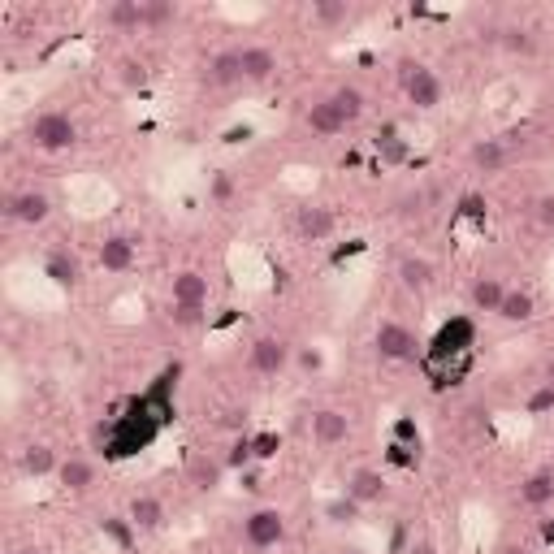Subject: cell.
<instances>
[{"label": "cell", "mask_w": 554, "mask_h": 554, "mask_svg": "<svg viewBox=\"0 0 554 554\" xmlns=\"http://www.w3.org/2000/svg\"><path fill=\"white\" fill-rule=\"evenodd\" d=\"M178 373V368H174ZM174 373H165L148 394H139L135 403L126 407L122 416L113 420L109 429V455H139V451H148V446L156 442V433H161L169 425V416H174V403H169V377Z\"/></svg>", "instance_id": "cell-1"}, {"label": "cell", "mask_w": 554, "mask_h": 554, "mask_svg": "<svg viewBox=\"0 0 554 554\" xmlns=\"http://www.w3.org/2000/svg\"><path fill=\"white\" fill-rule=\"evenodd\" d=\"M26 139H31V148H35V152L57 156V152H70L74 143H78V126H74V117H70V113L44 109V113H35V117H31V126H26Z\"/></svg>", "instance_id": "cell-2"}, {"label": "cell", "mask_w": 554, "mask_h": 554, "mask_svg": "<svg viewBox=\"0 0 554 554\" xmlns=\"http://www.w3.org/2000/svg\"><path fill=\"white\" fill-rule=\"evenodd\" d=\"M373 347H377L381 360H390V364H412V360H420V338H416V329L403 325V321H394V316L377 321V329H373Z\"/></svg>", "instance_id": "cell-3"}, {"label": "cell", "mask_w": 554, "mask_h": 554, "mask_svg": "<svg viewBox=\"0 0 554 554\" xmlns=\"http://www.w3.org/2000/svg\"><path fill=\"white\" fill-rule=\"evenodd\" d=\"M286 542V511L282 507H256L243 520V546L247 550H277Z\"/></svg>", "instance_id": "cell-4"}, {"label": "cell", "mask_w": 554, "mask_h": 554, "mask_svg": "<svg viewBox=\"0 0 554 554\" xmlns=\"http://www.w3.org/2000/svg\"><path fill=\"white\" fill-rule=\"evenodd\" d=\"M399 83H403V96L407 104H416V109H438L442 96H446V87H442V78L429 70V65H420V61H403V70H399Z\"/></svg>", "instance_id": "cell-5"}, {"label": "cell", "mask_w": 554, "mask_h": 554, "mask_svg": "<svg viewBox=\"0 0 554 554\" xmlns=\"http://www.w3.org/2000/svg\"><path fill=\"white\" fill-rule=\"evenodd\" d=\"M290 360H295V347H290L286 338H277V334L256 338V342H252V351H247V364H252V373H260V377H277V373H286Z\"/></svg>", "instance_id": "cell-6"}, {"label": "cell", "mask_w": 554, "mask_h": 554, "mask_svg": "<svg viewBox=\"0 0 554 554\" xmlns=\"http://www.w3.org/2000/svg\"><path fill=\"white\" fill-rule=\"evenodd\" d=\"M5 213H9L13 226L35 230V226H44V221L52 217V195H48V191H35V187L13 191V195H9V204H5Z\"/></svg>", "instance_id": "cell-7"}, {"label": "cell", "mask_w": 554, "mask_h": 554, "mask_svg": "<svg viewBox=\"0 0 554 554\" xmlns=\"http://www.w3.org/2000/svg\"><path fill=\"white\" fill-rule=\"evenodd\" d=\"M308 429H312V442L316 446H342V442L351 438V416L338 412V407H316L312 420H308Z\"/></svg>", "instance_id": "cell-8"}, {"label": "cell", "mask_w": 554, "mask_h": 554, "mask_svg": "<svg viewBox=\"0 0 554 554\" xmlns=\"http://www.w3.org/2000/svg\"><path fill=\"white\" fill-rule=\"evenodd\" d=\"M334 230H338V217L329 204H308L295 213V234L303 243H325Z\"/></svg>", "instance_id": "cell-9"}, {"label": "cell", "mask_w": 554, "mask_h": 554, "mask_svg": "<svg viewBox=\"0 0 554 554\" xmlns=\"http://www.w3.org/2000/svg\"><path fill=\"white\" fill-rule=\"evenodd\" d=\"M208 295H213V286L200 269H182L169 282V303H182V308H208Z\"/></svg>", "instance_id": "cell-10"}, {"label": "cell", "mask_w": 554, "mask_h": 554, "mask_svg": "<svg viewBox=\"0 0 554 554\" xmlns=\"http://www.w3.org/2000/svg\"><path fill=\"white\" fill-rule=\"evenodd\" d=\"M342 494L355 498L360 507H377L381 498L390 494V485H386V477H381L377 468H355L347 477V485H342Z\"/></svg>", "instance_id": "cell-11"}, {"label": "cell", "mask_w": 554, "mask_h": 554, "mask_svg": "<svg viewBox=\"0 0 554 554\" xmlns=\"http://www.w3.org/2000/svg\"><path fill=\"white\" fill-rule=\"evenodd\" d=\"M100 269L104 273H130L139 260V243L130 239V234H109V239L100 243Z\"/></svg>", "instance_id": "cell-12"}, {"label": "cell", "mask_w": 554, "mask_h": 554, "mask_svg": "<svg viewBox=\"0 0 554 554\" xmlns=\"http://www.w3.org/2000/svg\"><path fill=\"white\" fill-rule=\"evenodd\" d=\"M57 481H61L65 494H91V490H96V481H100V468L91 464V459H83V455H70V459H61Z\"/></svg>", "instance_id": "cell-13"}, {"label": "cell", "mask_w": 554, "mask_h": 554, "mask_svg": "<svg viewBox=\"0 0 554 554\" xmlns=\"http://www.w3.org/2000/svg\"><path fill=\"white\" fill-rule=\"evenodd\" d=\"M394 273H399V286L412 290V295H425V290L438 282V265H433L429 256H416V252H407Z\"/></svg>", "instance_id": "cell-14"}, {"label": "cell", "mask_w": 554, "mask_h": 554, "mask_svg": "<svg viewBox=\"0 0 554 554\" xmlns=\"http://www.w3.org/2000/svg\"><path fill=\"white\" fill-rule=\"evenodd\" d=\"M303 126H308V130H312V135H316V139H334V135H342V130H347L351 122H347V117H342V113H338V104H334V100H329V96H325V100H316V104H312V109H308V113H303Z\"/></svg>", "instance_id": "cell-15"}, {"label": "cell", "mask_w": 554, "mask_h": 554, "mask_svg": "<svg viewBox=\"0 0 554 554\" xmlns=\"http://www.w3.org/2000/svg\"><path fill=\"white\" fill-rule=\"evenodd\" d=\"M44 277L52 286L61 290H74L78 282H83V265H78L74 252H65V247H52V252L44 256Z\"/></svg>", "instance_id": "cell-16"}, {"label": "cell", "mask_w": 554, "mask_h": 554, "mask_svg": "<svg viewBox=\"0 0 554 554\" xmlns=\"http://www.w3.org/2000/svg\"><path fill=\"white\" fill-rule=\"evenodd\" d=\"M503 299H507V282H503V277H494V273H481L477 282L468 286V303H472V312H490V316H498Z\"/></svg>", "instance_id": "cell-17"}, {"label": "cell", "mask_w": 554, "mask_h": 554, "mask_svg": "<svg viewBox=\"0 0 554 554\" xmlns=\"http://www.w3.org/2000/svg\"><path fill=\"white\" fill-rule=\"evenodd\" d=\"M239 57H243V83L260 87L277 74V52L265 44H247V48H239Z\"/></svg>", "instance_id": "cell-18"}, {"label": "cell", "mask_w": 554, "mask_h": 554, "mask_svg": "<svg viewBox=\"0 0 554 554\" xmlns=\"http://www.w3.org/2000/svg\"><path fill=\"white\" fill-rule=\"evenodd\" d=\"M204 78H208V87H239L243 83V57H239V48H226V52H217V57H208Z\"/></svg>", "instance_id": "cell-19"}, {"label": "cell", "mask_w": 554, "mask_h": 554, "mask_svg": "<svg viewBox=\"0 0 554 554\" xmlns=\"http://www.w3.org/2000/svg\"><path fill=\"white\" fill-rule=\"evenodd\" d=\"M126 520L135 524V533H161L165 529V503L161 498H152V494H139V498H130V511H126Z\"/></svg>", "instance_id": "cell-20"}, {"label": "cell", "mask_w": 554, "mask_h": 554, "mask_svg": "<svg viewBox=\"0 0 554 554\" xmlns=\"http://www.w3.org/2000/svg\"><path fill=\"white\" fill-rule=\"evenodd\" d=\"M537 316V295L529 286H507V299L498 308V321L503 325H529Z\"/></svg>", "instance_id": "cell-21"}, {"label": "cell", "mask_w": 554, "mask_h": 554, "mask_svg": "<svg viewBox=\"0 0 554 554\" xmlns=\"http://www.w3.org/2000/svg\"><path fill=\"white\" fill-rule=\"evenodd\" d=\"M100 22L109 26V31H122V35L143 31V0H113V5H104Z\"/></svg>", "instance_id": "cell-22"}, {"label": "cell", "mask_w": 554, "mask_h": 554, "mask_svg": "<svg viewBox=\"0 0 554 554\" xmlns=\"http://www.w3.org/2000/svg\"><path fill=\"white\" fill-rule=\"evenodd\" d=\"M520 503L533 507V511H542V507L554 503V468H537V472H529V477L520 481Z\"/></svg>", "instance_id": "cell-23"}, {"label": "cell", "mask_w": 554, "mask_h": 554, "mask_svg": "<svg viewBox=\"0 0 554 554\" xmlns=\"http://www.w3.org/2000/svg\"><path fill=\"white\" fill-rule=\"evenodd\" d=\"M18 464H22V477H35V481H39V477H57L61 459H57V451H52L48 442H31V446L22 451Z\"/></svg>", "instance_id": "cell-24"}, {"label": "cell", "mask_w": 554, "mask_h": 554, "mask_svg": "<svg viewBox=\"0 0 554 554\" xmlns=\"http://www.w3.org/2000/svg\"><path fill=\"white\" fill-rule=\"evenodd\" d=\"M468 161L477 165L481 174H494V169H503V165L511 161V152H507V143H503V139H481V143H472Z\"/></svg>", "instance_id": "cell-25"}, {"label": "cell", "mask_w": 554, "mask_h": 554, "mask_svg": "<svg viewBox=\"0 0 554 554\" xmlns=\"http://www.w3.org/2000/svg\"><path fill=\"white\" fill-rule=\"evenodd\" d=\"M221 477H226V464H221V459H195V464L187 468V481L200 494H213L221 485Z\"/></svg>", "instance_id": "cell-26"}, {"label": "cell", "mask_w": 554, "mask_h": 554, "mask_svg": "<svg viewBox=\"0 0 554 554\" xmlns=\"http://www.w3.org/2000/svg\"><path fill=\"white\" fill-rule=\"evenodd\" d=\"M178 22V5L169 0H143V31H165Z\"/></svg>", "instance_id": "cell-27"}, {"label": "cell", "mask_w": 554, "mask_h": 554, "mask_svg": "<svg viewBox=\"0 0 554 554\" xmlns=\"http://www.w3.org/2000/svg\"><path fill=\"white\" fill-rule=\"evenodd\" d=\"M329 100L338 104V113L347 117V122H355V117L364 113V91L360 87H351V83H342V87H334L329 91Z\"/></svg>", "instance_id": "cell-28"}, {"label": "cell", "mask_w": 554, "mask_h": 554, "mask_svg": "<svg viewBox=\"0 0 554 554\" xmlns=\"http://www.w3.org/2000/svg\"><path fill=\"white\" fill-rule=\"evenodd\" d=\"M360 503H355V498H347V494H338V498H329V503H325V520L329 524H355V520H360Z\"/></svg>", "instance_id": "cell-29"}, {"label": "cell", "mask_w": 554, "mask_h": 554, "mask_svg": "<svg viewBox=\"0 0 554 554\" xmlns=\"http://www.w3.org/2000/svg\"><path fill=\"white\" fill-rule=\"evenodd\" d=\"M550 412H554V386L537 381L529 390V399H524V416H550Z\"/></svg>", "instance_id": "cell-30"}, {"label": "cell", "mask_w": 554, "mask_h": 554, "mask_svg": "<svg viewBox=\"0 0 554 554\" xmlns=\"http://www.w3.org/2000/svg\"><path fill=\"white\" fill-rule=\"evenodd\" d=\"M169 321H174L178 329H195L208 321V308H182V303H169Z\"/></svg>", "instance_id": "cell-31"}, {"label": "cell", "mask_w": 554, "mask_h": 554, "mask_svg": "<svg viewBox=\"0 0 554 554\" xmlns=\"http://www.w3.org/2000/svg\"><path fill=\"white\" fill-rule=\"evenodd\" d=\"M312 18H316V22H325V26H338V22H347V18H351V9H347V5H329V0H321V5H312Z\"/></svg>", "instance_id": "cell-32"}, {"label": "cell", "mask_w": 554, "mask_h": 554, "mask_svg": "<svg viewBox=\"0 0 554 554\" xmlns=\"http://www.w3.org/2000/svg\"><path fill=\"white\" fill-rule=\"evenodd\" d=\"M122 83H126L130 91L148 87V65H143V61H126V65H122Z\"/></svg>", "instance_id": "cell-33"}, {"label": "cell", "mask_w": 554, "mask_h": 554, "mask_svg": "<svg viewBox=\"0 0 554 554\" xmlns=\"http://www.w3.org/2000/svg\"><path fill=\"white\" fill-rule=\"evenodd\" d=\"M295 364L303 368V373H321L325 355H321V347H295Z\"/></svg>", "instance_id": "cell-34"}, {"label": "cell", "mask_w": 554, "mask_h": 554, "mask_svg": "<svg viewBox=\"0 0 554 554\" xmlns=\"http://www.w3.org/2000/svg\"><path fill=\"white\" fill-rule=\"evenodd\" d=\"M507 52H533V35L529 31H503V39H498Z\"/></svg>", "instance_id": "cell-35"}, {"label": "cell", "mask_w": 554, "mask_h": 554, "mask_svg": "<svg viewBox=\"0 0 554 554\" xmlns=\"http://www.w3.org/2000/svg\"><path fill=\"white\" fill-rule=\"evenodd\" d=\"M533 217L542 230H554V195H542V200L533 204Z\"/></svg>", "instance_id": "cell-36"}, {"label": "cell", "mask_w": 554, "mask_h": 554, "mask_svg": "<svg viewBox=\"0 0 554 554\" xmlns=\"http://www.w3.org/2000/svg\"><path fill=\"white\" fill-rule=\"evenodd\" d=\"M252 438H243L239 446H234V455H230V468H243V464H252Z\"/></svg>", "instance_id": "cell-37"}, {"label": "cell", "mask_w": 554, "mask_h": 554, "mask_svg": "<svg viewBox=\"0 0 554 554\" xmlns=\"http://www.w3.org/2000/svg\"><path fill=\"white\" fill-rule=\"evenodd\" d=\"M407 554H442V550H438V542H433V537H412Z\"/></svg>", "instance_id": "cell-38"}, {"label": "cell", "mask_w": 554, "mask_h": 554, "mask_svg": "<svg viewBox=\"0 0 554 554\" xmlns=\"http://www.w3.org/2000/svg\"><path fill=\"white\" fill-rule=\"evenodd\" d=\"M213 195H217V200H226V195H230V178H217L213 182Z\"/></svg>", "instance_id": "cell-39"}, {"label": "cell", "mask_w": 554, "mask_h": 554, "mask_svg": "<svg viewBox=\"0 0 554 554\" xmlns=\"http://www.w3.org/2000/svg\"><path fill=\"white\" fill-rule=\"evenodd\" d=\"M542 381H546V386H554V360L546 364V373H542Z\"/></svg>", "instance_id": "cell-40"}, {"label": "cell", "mask_w": 554, "mask_h": 554, "mask_svg": "<svg viewBox=\"0 0 554 554\" xmlns=\"http://www.w3.org/2000/svg\"><path fill=\"white\" fill-rule=\"evenodd\" d=\"M338 554H364V550H355V546H342Z\"/></svg>", "instance_id": "cell-41"}, {"label": "cell", "mask_w": 554, "mask_h": 554, "mask_svg": "<svg viewBox=\"0 0 554 554\" xmlns=\"http://www.w3.org/2000/svg\"><path fill=\"white\" fill-rule=\"evenodd\" d=\"M22 554H48V550H22Z\"/></svg>", "instance_id": "cell-42"}, {"label": "cell", "mask_w": 554, "mask_h": 554, "mask_svg": "<svg viewBox=\"0 0 554 554\" xmlns=\"http://www.w3.org/2000/svg\"><path fill=\"white\" fill-rule=\"evenodd\" d=\"M9 554H22V550H9Z\"/></svg>", "instance_id": "cell-43"}]
</instances>
